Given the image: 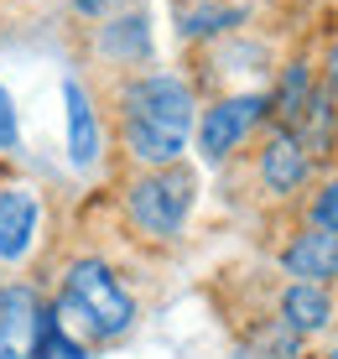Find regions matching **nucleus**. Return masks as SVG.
I'll list each match as a JSON object with an SVG mask.
<instances>
[{"label": "nucleus", "mask_w": 338, "mask_h": 359, "mask_svg": "<svg viewBox=\"0 0 338 359\" xmlns=\"http://www.w3.org/2000/svg\"><path fill=\"white\" fill-rule=\"evenodd\" d=\"M307 167H312V156H307V146L297 141L286 126H276L266 135V146H260V156H255V172H260V188L266 193H276V198H286V193H297L307 182Z\"/></svg>", "instance_id": "obj_6"}, {"label": "nucleus", "mask_w": 338, "mask_h": 359, "mask_svg": "<svg viewBox=\"0 0 338 359\" xmlns=\"http://www.w3.org/2000/svg\"><path fill=\"white\" fill-rule=\"evenodd\" d=\"M120 6H130V0H73V11H79V16H115Z\"/></svg>", "instance_id": "obj_16"}, {"label": "nucleus", "mask_w": 338, "mask_h": 359, "mask_svg": "<svg viewBox=\"0 0 338 359\" xmlns=\"http://www.w3.org/2000/svg\"><path fill=\"white\" fill-rule=\"evenodd\" d=\"M281 266H286V276L312 281V287L338 281V234L318 229V224L302 229V234H292V245L281 250Z\"/></svg>", "instance_id": "obj_7"}, {"label": "nucleus", "mask_w": 338, "mask_h": 359, "mask_svg": "<svg viewBox=\"0 0 338 359\" xmlns=\"http://www.w3.org/2000/svg\"><path fill=\"white\" fill-rule=\"evenodd\" d=\"M323 359H338V354H323Z\"/></svg>", "instance_id": "obj_19"}, {"label": "nucleus", "mask_w": 338, "mask_h": 359, "mask_svg": "<svg viewBox=\"0 0 338 359\" xmlns=\"http://www.w3.org/2000/svg\"><path fill=\"white\" fill-rule=\"evenodd\" d=\"M0 146H16V109H11L6 89H0Z\"/></svg>", "instance_id": "obj_17"}, {"label": "nucleus", "mask_w": 338, "mask_h": 359, "mask_svg": "<svg viewBox=\"0 0 338 359\" xmlns=\"http://www.w3.org/2000/svg\"><path fill=\"white\" fill-rule=\"evenodd\" d=\"M271 115V99L266 94H234V99H219V104L203 109L198 120V146H203L208 162H224L229 151H240L245 135Z\"/></svg>", "instance_id": "obj_4"}, {"label": "nucleus", "mask_w": 338, "mask_h": 359, "mask_svg": "<svg viewBox=\"0 0 338 359\" xmlns=\"http://www.w3.org/2000/svg\"><path fill=\"white\" fill-rule=\"evenodd\" d=\"M240 21V11H229V6H208V11H187V36H208V32H224V27H234Z\"/></svg>", "instance_id": "obj_14"}, {"label": "nucleus", "mask_w": 338, "mask_h": 359, "mask_svg": "<svg viewBox=\"0 0 338 359\" xmlns=\"http://www.w3.org/2000/svg\"><path fill=\"white\" fill-rule=\"evenodd\" d=\"M323 89H328L333 104H338V42L328 47V63H323Z\"/></svg>", "instance_id": "obj_18"}, {"label": "nucleus", "mask_w": 338, "mask_h": 359, "mask_svg": "<svg viewBox=\"0 0 338 359\" xmlns=\"http://www.w3.org/2000/svg\"><path fill=\"white\" fill-rule=\"evenodd\" d=\"M333 318V297L323 287H312V281H297V287H286L281 297V323L292 333H323Z\"/></svg>", "instance_id": "obj_10"}, {"label": "nucleus", "mask_w": 338, "mask_h": 359, "mask_svg": "<svg viewBox=\"0 0 338 359\" xmlns=\"http://www.w3.org/2000/svg\"><path fill=\"white\" fill-rule=\"evenodd\" d=\"M125 208H130L135 229L156 234V240H172V234L182 229L187 208H193V172H182L177 162L172 167H151L146 177L130 182Z\"/></svg>", "instance_id": "obj_3"}, {"label": "nucleus", "mask_w": 338, "mask_h": 359, "mask_svg": "<svg viewBox=\"0 0 338 359\" xmlns=\"http://www.w3.org/2000/svg\"><path fill=\"white\" fill-rule=\"evenodd\" d=\"M292 135L307 146V156H328L338 146V109H333L328 89H312V99H307V109H302V120H297Z\"/></svg>", "instance_id": "obj_11"}, {"label": "nucleus", "mask_w": 338, "mask_h": 359, "mask_svg": "<svg viewBox=\"0 0 338 359\" xmlns=\"http://www.w3.org/2000/svg\"><path fill=\"white\" fill-rule=\"evenodd\" d=\"M62 104H68V151H73V167L89 172L99 162V120H94V104L83 94V83H62Z\"/></svg>", "instance_id": "obj_9"}, {"label": "nucleus", "mask_w": 338, "mask_h": 359, "mask_svg": "<svg viewBox=\"0 0 338 359\" xmlns=\"http://www.w3.org/2000/svg\"><path fill=\"white\" fill-rule=\"evenodd\" d=\"M125 146L146 167H172L193 135V89L172 73H146L120 94Z\"/></svg>", "instance_id": "obj_1"}, {"label": "nucleus", "mask_w": 338, "mask_h": 359, "mask_svg": "<svg viewBox=\"0 0 338 359\" xmlns=\"http://www.w3.org/2000/svg\"><path fill=\"white\" fill-rule=\"evenodd\" d=\"M245 354H250V359H297V354H302V333H292V328L276 318V323L260 328V339L250 344Z\"/></svg>", "instance_id": "obj_12"}, {"label": "nucleus", "mask_w": 338, "mask_h": 359, "mask_svg": "<svg viewBox=\"0 0 338 359\" xmlns=\"http://www.w3.org/2000/svg\"><path fill=\"white\" fill-rule=\"evenodd\" d=\"M312 224L338 234V177H333V182H328V188H323L318 198H312Z\"/></svg>", "instance_id": "obj_15"}, {"label": "nucleus", "mask_w": 338, "mask_h": 359, "mask_svg": "<svg viewBox=\"0 0 338 359\" xmlns=\"http://www.w3.org/2000/svg\"><path fill=\"white\" fill-rule=\"evenodd\" d=\"M36 359H89V354H83V344L68 333L62 318H47V323H42V339H36Z\"/></svg>", "instance_id": "obj_13"}, {"label": "nucleus", "mask_w": 338, "mask_h": 359, "mask_svg": "<svg viewBox=\"0 0 338 359\" xmlns=\"http://www.w3.org/2000/svg\"><path fill=\"white\" fill-rule=\"evenodd\" d=\"M58 318L62 323L79 318V328L94 333V339H120V333L135 323V302H130V292L115 281V271L104 261H73Z\"/></svg>", "instance_id": "obj_2"}, {"label": "nucleus", "mask_w": 338, "mask_h": 359, "mask_svg": "<svg viewBox=\"0 0 338 359\" xmlns=\"http://www.w3.org/2000/svg\"><path fill=\"white\" fill-rule=\"evenodd\" d=\"M36 234V193L6 188L0 193V261H27Z\"/></svg>", "instance_id": "obj_8"}, {"label": "nucleus", "mask_w": 338, "mask_h": 359, "mask_svg": "<svg viewBox=\"0 0 338 359\" xmlns=\"http://www.w3.org/2000/svg\"><path fill=\"white\" fill-rule=\"evenodd\" d=\"M42 323H47V313L32 287L0 292V359H36Z\"/></svg>", "instance_id": "obj_5"}]
</instances>
